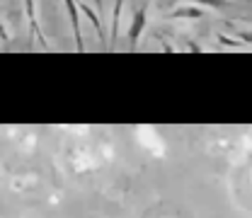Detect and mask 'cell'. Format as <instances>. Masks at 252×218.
I'll use <instances>...</instances> for the list:
<instances>
[{"instance_id":"5b68a950","label":"cell","mask_w":252,"mask_h":218,"mask_svg":"<svg viewBox=\"0 0 252 218\" xmlns=\"http://www.w3.org/2000/svg\"><path fill=\"white\" fill-rule=\"evenodd\" d=\"M78 10L83 12V15H88V20L94 25V30H97V36H99V41H104V31H102V22H99V17L94 15L93 10H90V5L88 2H78Z\"/></svg>"},{"instance_id":"52a82bcc","label":"cell","mask_w":252,"mask_h":218,"mask_svg":"<svg viewBox=\"0 0 252 218\" xmlns=\"http://www.w3.org/2000/svg\"><path fill=\"white\" fill-rule=\"evenodd\" d=\"M219 41L223 46H230V49H240V46H245L240 39H230V36H225V34H219Z\"/></svg>"},{"instance_id":"9c48e42d","label":"cell","mask_w":252,"mask_h":218,"mask_svg":"<svg viewBox=\"0 0 252 218\" xmlns=\"http://www.w3.org/2000/svg\"><path fill=\"white\" fill-rule=\"evenodd\" d=\"M235 34H238V36H240V41H243V44H252V31H235Z\"/></svg>"},{"instance_id":"3957f363","label":"cell","mask_w":252,"mask_h":218,"mask_svg":"<svg viewBox=\"0 0 252 218\" xmlns=\"http://www.w3.org/2000/svg\"><path fill=\"white\" fill-rule=\"evenodd\" d=\"M25 10H27V17H30V25H32V31H34V36L41 41V46H49L46 44V39H44V34H41V27H39V22H36V15H34V0H25Z\"/></svg>"},{"instance_id":"ba28073f","label":"cell","mask_w":252,"mask_h":218,"mask_svg":"<svg viewBox=\"0 0 252 218\" xmlns=\"http://www.w3.org/2000/svg\"><path fill=\"white\" fill-rule=\"evenodd\" d=\"M191 2H204V5H211V7H225L228 0H191Z\"/></svg>"},{"instance_id":"6da1fadb","label":"cell","mask_w":252,"mask_h":218,"mask_svg":"<svg viewBox=\"0 0 252 218\" xmlns=\"http://www.w3.org/2000/svg\"><path fill=\"white\" fill-rule=\"evenodd\" d=\"M148 5H151V0H146V2L133 12V20H131V27H128V46H131V51L136 49V41H138L141 31H143V27H146V12H148Z\"/></svg>"},{"instance_id":"8992f818","label":"cell","mask_w":252,"mask_h":218,"mask_svg":"<svg viewBox=\"0 0 252 218\" xmlns=\"http://www.w3.org/2000/svg\"><path fill=\"white\" fill-rule=\"evenodd\" d=\"M122 2H124V0H117V2H114V20H112V41H109V51H114V44H117V34H119V15H122Z\"/></svg>"},{"instance_id":"30bf717a","label":"cell","mask_w":252,"mask_h":218,"mask_svg":"<svg viewBox=\"0 0 252 218\" xmlns=\"http://www.w3.org/2000/svg\"><path fill=\"white\" fill-rule=\"evenodd\" d=\"M94 2H97V10L102 12V10H104V0H94Z\"/></svg>"},{"instance_id":"277c9868","label":"cell","mask_w":252,"mask_h":218,"mask_svg":"<svg viewBox=\"0 0 252 218\" xmlns=\"http://www.w3.org/2000/svg\"><path fill=\"white\" fill-rule=\"evenodd\" d=\"M167 17H187V20H199V17H204V10L201 7H175Z\"/></svg>"},{"instance_id":"7a4b0ae2","label":"cell","mask_w":252,"mask_h":218,"mask_svg":"<svg viewBox=\"0 0 252 218\" xmlns=\"http://www.w3.org/2000/svg\"><path fill=\"white\" fill-rule=\"evenodd\" d=\"M63 2H65V10H68V17H70V25H73L75 46H78V51L83 54V51H85V44H83V34H80V10H78V2H75V0H63Z\"/></svg>"}]
</instances>
